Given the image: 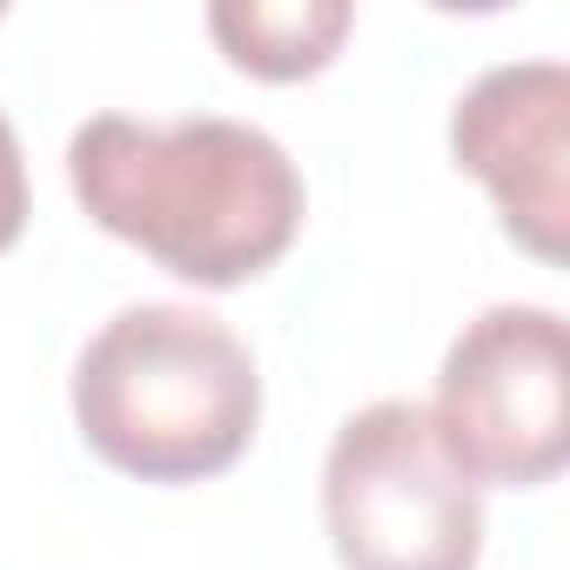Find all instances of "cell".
<instances>
[{"label": "cell", "instance_id": "cell-3", "mask_svg": "<svg viewBox=\"0 0 570 570\" xmlns=\"http://www.w3.org/2000/svg\"><path fill=\"white\" fill-rule=\"evenodd\" d=\"M323 517L343 570H476L483 490L443 456L423 403L356 410L323 463Z\"/></svg>", "mask_w": 570, "mask_h": 570}, {"label": "cell", "instance_id": "cell-6", "mask_svg": "<svg viewBox=\"0 0 570 570\" xmlns=\"http://www.w3.org/2000/svg\"><path fill=\"white\" fill-rule=\"evenodd\" d=\"M208 35L255 81L323 75L350 35V0H215Z\"/></svg>", "mask_w": 570, "mask_h": 570}, {"label": "cell", "instance_id": "cell-7", "mask_svg": "<svg viewBox=\"0 0 570 570\" xmlns=\"http://www.w3.org/2000/svg\"><path fill=\"white\" fill-rule=\"evenodd\" d=\"M28 228V161H21V135L0 115V255H8Z\"/></svg>", "mask_w": 570, "mask_h": 570}, {"label": "cell", "instance_id": "cell-4", "mask_svg": "<svg viewBox=\"0 0 570 570\" xmlns=\"http://www.w3.org/2000/svg\"><path fill=\"white\" fill-rule=\"evenodd\" d=\"M430 430L476 490L550 483L570 456V376L563 316L537 303H497L443 356Z\"/></svg>", "mask_w": 570, "mask_h": 570}, {"label": "cell", "instance_id": "cell-2", "mask_svg": "<svg viewBox=\"0 0 570 570\" xmlns=\"http://www.w3.org/2000/svg\"><path fill=\"white\" fill-rule=\"evenodd\" d=\"M88 450L141 483L222 476L262 423V376L242 336L188 303H141L101 323L75 363Z\"/></svg>", "mask_w": 570, "mask_h": 570}, {"label": "cell", "instance_id": "cell-5", "mask_svg": "<svg viewBox=\"0 0 570 570\" xmlns=\"http://www.w3.org/2000/svg\"><path fill=\"white\" fill-rule=\"evenodd\" d=\"M450 155L470 168L510 242L557 262L570 222V68L563 61H503L476 75L450 115Z\"/></svg>", "mask_w": 570, "mask_h": 570}, {"label": "cell", "instance_id": "cell-1", "mask_svg": "<svg viewBox=\"0 0 570 570\" xmlns=\"http://www.w3.org/2000/svg\"><path fill=\"white\" fill-rule=\"evenodd\" d=\"M75 202L195 289L275 268L303 228V175L268 128L228 115H95L68 141Z\"/></svg>", "mask_w": 570, "mask_h": 570}]
</instances>
